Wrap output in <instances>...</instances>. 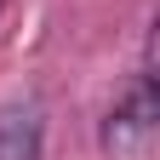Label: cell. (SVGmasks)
I'll list each match as a JSON object with an SVG mask.
<instances>
[{
	"label": "cell",
	"instance_id": "cell-1",
	"mask_svg": "<svg viewBox=\"0 0 160 160\" xmlns=\"http://www.w3.org/2000/svg\"><path fill=\"white\" fill-rule=\"evenodd\" d=\"M154 132H160V92H154V46L143 52V69L132 74V86L114 97V109L103 114V143L109 160H149L154 149Z\"/></svg>",
	"mask_w": 160,
	"mask_h": 160
},
{
	"label": "cell",
	"instance_id": "cell-3",
	"mask_svg": "<svg viewBox=\"0 0 160 160\" xmlns=\"http://www.w3.org/2000/svg\"><path fill=\"white\" fill-rule=\"evenodd\" d=\"M0 6H6V0H0Z\"/></svg>",
	"mask_w": 160,
	"mask_h": 160
},
{
	"label": "cell",
	"instance_id": "cell-2",
	"mask_svg": "<svg viewBox=\"0 0 160 160\" xmlns=\"http://www.w3.org/2000/svg\"><path fill=\"white\" fill-rule=\"evenodd\" d=\"M40 149H46L40 103H6L0 109V160H40Z\"/></svg>",
	"mask_w": 160,
	"mask_h": 160
}]
</instances>
